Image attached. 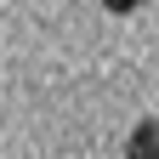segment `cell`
I'll return each mask as SVG.
<instances>
[{"label":"cell","mask_w":159,"mask_h":159,"mask_svg":"<svg viewBox=\"0 0 159 159\" xmlns=\"http://www.w3.org/2000/svg\"><path fill=\"white\" fill-rule=\"evenodd\" d=\"M125 159H159V119H142L125 142Z\"/></svg>","instance_id":"1"},{"label":"cell","mask_w":159,"mask_h":159,"mask_svg":"<svg viewBox=\"0 0 159 159\" xmlns=\"http://www.w3.org/2000/svg\"><path fill=\"white\" fill-rule=\"evenodd\" d=\"M102 6H108V11H119V17H125V11H136V6H148V0H102Z\"/></svg>","instance_id":"2"}]
</instances>
